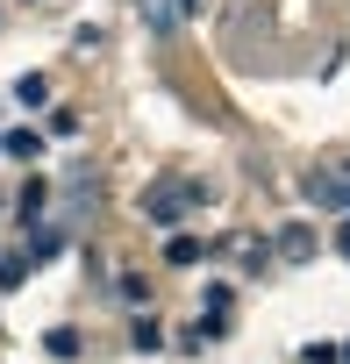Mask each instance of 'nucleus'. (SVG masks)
<instances>
[{
	"label": "nucleus",
	"mask_w": 350,
	"mask_h": 364,
	"mask_svg": "<svg viewBox=\"0 0 350 364\" xmlns=\"http://www.w3.org/2000/svg\"><path fill=\"white\" fill-rule=\"evenodd\" d=\"M208 200V186H201V178H164V186H150L143 193V215L150 222H179L186 208H201Z\"/></svg>",
	"instance_id": "nucleus-1"
},
{
	"label": "nucleus",
	"mask_w": 350,
	"mask_h": 364,
	"mask_svg": "<svg viewBox=\"0 0 350 364\" xmlns=\"http://www.w3.org/2000/svg\"><path fill=\"white\" fill-rule=\"evenodd\" d=\"M300 193H307L314 208H329V215H350V171H314Z\"/></svg>",
	"instance_id": "nucleus-2"
},
{
	"label": "nucleus",
	"mask_w": 350,
	"mask_h": 364,
	"mask_svg": "<svg viewBox=\"0 0 350 364\" xmlns=\"http://www.w3.org/2000/svg\"><path fill=\"white\" fill-rule=\"evenodd\" d=\"M186 15H193V0H150V8H143V22H150L157 36H164V29H179Z\"/></svg>",
	"instance_id": "nucleus-3"
},
{
	"label": "nucleus",
	"mask_w": 350,
	"mask_h": 364,
	"mask_svg": "<svg viewBox=\"0 0 350 364\" xmlns=\"http://www.w3.org/2000/svg\"><path fill=\"white\" fill-rule=\"evenodd\" d=\"M279 257H286V264H307V257H314V236H307V229H279Z\"/></svg>",
	"instance_id": "nucleus-4"
},
{
	"label": "nucleus",
	"mask_w": 350,
	"mask_h": 364,
	"mask_svg": "<svg viewBox=\"0 0 350 364\" xmlns=\"http://www.w3.org/2000/svg\"><path fill=\"white\" fill-rule=\"evenodd\" d=\"M15 100H22V107H51V79H43V72L15 79Z\"/></svg>",
	"instance_id": "nucleus-5"
},
{
	"label": "nucleus",
	"mask_w": 350,
	"mask_h": 364,
	"mask_svg": "<svg viewBox=\"0 0 350 364\" xmlns=\"http://www.w3.org/2000/svg\"><path fill=\"white\" fill-rule=\"evenodd\" d=\"M58 250H65V236H58V229H36V236H29V264H51Z\"/></svg>",
	"instance_id": "nucleus-6"
},
{
	"label": "nucleus",
	"mask_w": 350,
	"mask_h": 364,
	"mask_svg": "<svg viewBox=\"0 0 350 364\" xmlns=\"http://www.w3.org/2000/svg\"><path fill=\"white\" fill-rule=\"evenodd\" d=\"M43 350H51L58 364H72V357H79V328H51V336H43Z\"/></svg>",
	"instance_id": "nucleus-7"
},
{
	"label": "nucleus",
	"mask_w": 350,
	"mask_h": 364,
	"mask_svg": "<svg viewBox=\"0 0 350 364\" xmlns=\"http://www.w3.org/2000/svg\"><path fill=\"white\" fill-rule=\"evenodd\" d=\"M164 257H171V264H201V236H171Z\"/></svg>",
	"instance_id": "nucleus-8"
},
{
	"label": "nucleus",
	"mask_w": 350,
	"mask_h": 364,
	"mask_svg": "<svg viewBox=\"0 0 350 364\" xmlns=\"http://www.w3.org/2000/svg\"><path fill=\"white\" fill-rule=\"evenodd\" d=\"M129 343L150 357V350H164V328H157V321H136V336H129Z\"/></svg>",
	"instance_id": "nucleus-9"
},
{
	"label": "nucleus",
	"mask_w": 350,
	"mask_h": 364,
	"mask_svg": "<svg viewBox=\"0 0 350 364\" xmlns=\"http://www.w3.org/2000/svg\"><path fill=\"white\" fill-rule=\"evenodd\" d=\"M307 364H343V357H336V343H314V350H307Z\"/></svg>",
	"instance_id": "nucleus-10"
},
{
	"label": "nucleus",
	"mask_w": 350,
	"mask_h": 364,
	"mask_svg": "<svg viewBox=\"0 0 350 364\" xmlns=\"http://www.w3.org/2000/svg\"><path fill=\"white\" fill-rule=\"evenodd\" d=\"M336 250H343V257H350V215H343V229H336Z\"/></svg>",
	"instance_id": "nucleus-11"
},
{
	"label": "nucleus",
	"mask_w": 350,
	"mask_h": 364,
	"mask_svg": "<svg viewBox=\"0 0 350 364\" xmlns=\"http://www.w3.org/2000/svg\"><path fill=\"white\" fill-rule=\"evenodd\" d=\"M336 357H343V364H350V343H336Z\"/></svg>",
	"instance_id": "nucleus-12"
}]
</instances>
